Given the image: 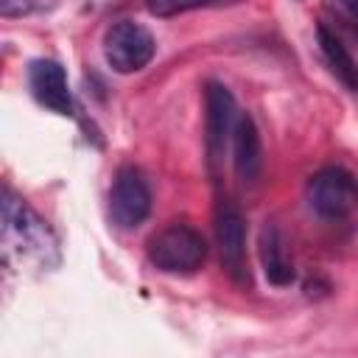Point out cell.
Instances as JSON below:
<instances>
[{"instance_id":"1","label":"cell","mask_w":358,"mask_h":358,"mask_svg":"<svg viewBox=\"0 0 358 358\" xmlns=\"http://www.w3.org/2000/svg\"><path fill=\"white\" fill-rule=\"evenodd\" d=\"M3 260L6 266H34V268H53L59 266V241L48 221H42L31 204L17 196L11 187L3 190Z\"/></svg>"},{"instance_id":"2","label":"cell","mask_w":358,"mask_h":358,"mask_svg":"<svg viewBox=\"0 0 358 358\" xmlns=\"http://www.w3.org/2000/svg\"><path fill=\"white\" fill-rule=\"evenodd\" d=\"M145 255L157 271L193 274L201 268V263L207 257V241L196 227H190L185 221H173L148 238Z\"/></svg>"},{"instance_id":"3","label":"cell","mask_w":358,"mask_h":358,"mask_svg":"<svg viewBox=\"0 0 358 358\" xmlns=\"http://www.w3.org/2000/svg\"><path fill=\"white\" fill-rule=\"evenodd\" d=\"M308 207L324 221H341L358 207V179L341 165L319 168L305 185Z\"/></svg>"},{"instance_id":"4","label":"cell","mask_w":358,"mask_h":358,"mask_svg":"<svg viewBox=\"0 0 358 358\" xmlns=\"http://www.w3.org/2000/svg\"><path fill=\"white\" fill-rule=\"evenodd\" d=\"M238 115L241 112L232 90L221 81H207L204 84V151H207V168L213 176L224 162Z\"/></svg>"},{"instance_id":"5","label":"cell","mask_w":358,"mask_h":358,"mask_svg":"<svg viewBox=\"0 0 358 358\" xmlns=\"http://www.w3.org/2000/svg\"><path fill=\"white\" fill-rule=\"evenodd\" d=\"M157 53L154 34L137 20H117L103 34V59L115 73H137Z\"/></svg>"},{"instance_id":"6","label":"cell","mask_w":358,"mask_h":358,"mask_svg":"<svg viewBox=\"0 0 358 358\" xmlns=\"http://www.w3.org/2000/svg\"><path fill=\"white\" fill-rule=\"evenodd\" d=\"M215 243L224 271L238 285H249V257H246V221L241 207L232 199H221L215 204Z\"/></svg>"},{"instance_id":"7","label":"cell","mask_w":358,"mask_h":358,"mask_svg":"<svg viewBox=\"0 0 358 358\" xmlns=\"http://www.w3.org/2000/svg\"><path fill=\"white\" fill-rule=\"evenodd\" d=\"M151 213V187L140 168H117L109 187V218L117 229H137Z\"/></svg>"},{"instance_id":"8","label":"cell","mask_w":358,"mask_h":358,"mask_svg":"<svg viewBox=\"0 0 358 358\" xmlns=\"http://www.w3.org/2000/svg\"><path fill=\"white\" fill-rule=\"evenodd\" d=\"M28 87L36 103L48 106L50 112L64 117L76 115V101L67 84V73L56 59H34L28 64Z\"/></svg>"},{"instance_id":"9","label":"cell","mask_w":358,"mask_h":358,"mask_svg":"<svg viewBox=\"0 0 358 358\" xmlns=\"http://www.w3.org/2000/svg\"><path fill=\"white\" fill-rule=\"evenodd\" d=\"M260 263H263L266 280L274 288H288L296 280V268H294V263L288 257L285 235L271 221H266V227L260 232Z\"/></svg>"},{"instance_id":"10","label":"cell","mask_w":358,"mask_h":358,"mask_svg":"<svg viewBox=\"0 0 358 358\" xmlns=\"http://www.w3.org/2000/svg\"><path fill=\"white\" fill-rule=\"evenodd\" d=\"M232 154H235V171L243 182H255L263 168V143L260 131L252 120V115L241 112L235 131H232Z\"/></svg>"},{"instance_id":"11","label":"cell","mask_w":358,"mask_h":358,"mask_svg":"<svg viewBox=\"0 0 358 358\" xmlns=\"http://www.w3.org/2000/svg\"><path fill=\"white\" fill-rule=\"evenodd\" d=\"M316 39H319V48H322V56L327 62V67L333 70V76H338V81L358 95V64L352 59V53L344 48V42L338 39V34L327 25V22H319L316 25Z\"/></svg>"},{"instance_id":"12","label":"cell","mask_w":358,"mask_h":358,"mask_svg":"<svg viewBox=\"0 0 358 358\" xmlns=\"http://www.w3.org/2000/svg\"><path fill=\"white\" fill-rule=\"evenodd\" d=\"M241 0H145L148 11L154 17H179V14H187V11H196V8H224V6H235Z\"/></svg>"},{"instance_id":"13","label":"cell","mask_w":358,"mask_h":358,"mask_svg":"<svg viewBox=\"0 0 358 358\" xmlns=\"http://www.w3.org/2000/svg\"><path fill=\"white\" fill-rule=\"evenodd\" d=\"M324 8L338 22V28L358 39V0H324Z\"/></svg>"},{"instance_id":"14","label":"cell","mask_w":358,"mask_h":358,"mask_svg":"<svg viewBox=\"0 0 358 358\" xmlns=\"http://www.w3.org/2000/svg\"><path fill=\"white\" fill-rule=\"evenodd\" d=\"M34 0H0V14L3 17H22L28 11H34Z\"/></svg>"},{"instance_id":"15","label":"cell","mask_w":358,"mask_h":358,"mask_svg":"<svg viewBox=\"0 0 358 358\" xmlns=\"http://www.w3.org/2000/svg\"><path fill=\"white\" fill-rule=\"evenodd\" d=\"M123 3L126 0H87V8L90 11H109V8H117Z\"/></svg>"}]
</instances>
